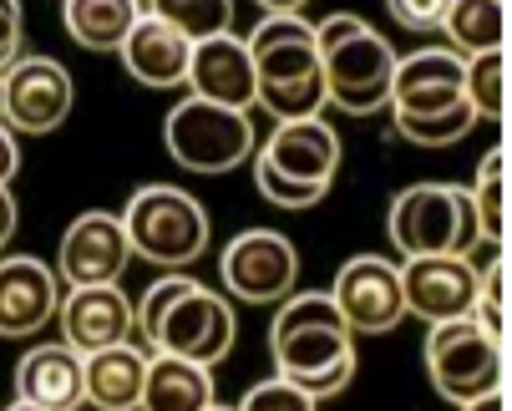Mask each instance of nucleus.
Listing matches in <instances>:
<instances>
[{"label":"nucleus","instance_id":"obj_1","mask_svg":"<svg viewBox=\"0 0 512 411\" xmlns=\"http://www.w3.org/2000/svg\"><path fill=\"white\" fill-rule=\"evenodd\" d=\"M269 356L274 371L310 391V401H325L345 391L360 371L355 361V330L335 310L330 290H289L269 325Z\"/></svg>","mask_w":512,"mask_h":411},{"label":"nucleus","instance_id":"obj_2","mask_svg":"<svg viewBox=\"0 0 512 411\" xmlns=\"http://www.w3.org/2000/svg\"><path fill=\"white\" fill-rule=\"evenodd\" d=\"M244 46L254 56V107H264L274 122L325 112L330 97L320 72V46L305 16H264Z\"/></svg>","mask_w":512,"mask_h":411},{"label":"nucleus","instance_id":"obj_3","mask_svg":"<svg viewBox=\"0 0 512 411\" xmlns=\"http://www.w3.org/2000/svg\"><path fill=\"white\" fill-rule=\"evenodd\" d=\"M315 46H320V72H325L330 107H340L350 117H371V112L386 107L391 72H396V46L376 26H365L350 11H335L315 26Z\"/></svg>","mask_w":512,"mask_h":411},{"label":"nucleus","instance_id":"obj_4","mask_svg":"<svg viewBox=\"0 0 512 411\" xmlns=\"http://www.w3.org/2000/svg\"><path fill=\"white\" fill-rule=\"evenodd\" d=\"M426 376L436 386V396H447L457 406H482L502 396L507 381V346L502 335H492L477 315H457V320H436L426 330Z\"/></svg>","mask_w":512,"mask_h":411},{"label":"nucleus","instance_id":"obj_5","mask_svg":"<svg viewBox=\"0 0 512 411\" xmlns=\"http://www.w3.org/2000/svg\"><path fill=\"white\" fill-rule=\"evenodd\" d=\"M122 229L137 259L163 269H183L208 249V214L203 203L173 183H148L122 203Z\"/></svg>","mask_w":512,"mask_h":411},{"label":"nucleus","instance_id":"obj_6","mask_svg":"<svg viewBox=\"0 0 512 411\" xmlns=\"http://www.w3.org/2000/svg\"><path fill=\"white\" fill-rule=\"evenodd\" d=\"M168 158L188 173H229L254 158V122L244 107L183 97L163 122Z\"/></svg>","mask_w":512,"mask_h":411},{"label":"nucleus","instance_id":"obj_7","mask_svg":"<svg viewBox=\"0 0 512 411\" xmlns=\"http://www.w3.org/2000/svg\"><path fill=\"white\" fill-rule=\"evenodd\" d=\"M386 234L401 259L411 254H462L477 239L472 193L452 183H411L391 198Z\"/></svg>","mask_w":512,"mask_h":411},{"label":"nucleus","instance_id":"obj_8","mask_svg":"<svg viewBox=\"0 0 512 411\" xmlns=\"http://www.w3.org/2000/svg\"><path fill=\"white\" fill-rule=\"evenodd\" d=\"M239 340V320H234V300L218 295V290H203L198 280L163 310L158 320V346L153 351H173V356H188L198 366H218Z\"/></svg>","mask_w":512,"mask_h":411},{"label":"nucleus","instance_id":"obj_9","mask_svg":"<svg viewBox=\"0 0 512 411\" xmlns=\"http://www.w3.org/2000/svg\"><path fill=\"white\" fill-rule=\"evenodd\" d=\"M224 290L244 305H279L289 290L300 285V249L274 229H244L239 239H229L224 259Z\"/></svg>","mask_w":512,"mask_h":411},{"label":"nucleus","instance_id":"obj_10","mask_svg":"<svg viewBox=\"0 0 512 411\" xmlns=\"http://www.w3.org/2000/svg\"><path fill=\"white\" fill-rule=\"evenodd\" d=\"M335 310L355 335H386L406 320V295H401V264L381 254H355L340 264L335 285H330Z\"/></svg>","mask_w":512,"mask_h":411},{"label":"nucleus","instance_id":"obj_11","mask_svg":"<svg viewBox=\"0 0 512 411\" xmlns=\"http://www.w3.org/2000/svg\"><path fill=\"white\" fill-rule=\"evenodd\" d=\"M0 77H6V112H0V122L11 132L46 137L71 117V107H77L71 72L51 56H16Z\"/></svg>","mask_w":512,"mask_h":411},{"label":"nucleus","instance_id":"obj_12","mask_svg":"<svg viewBox=\"0 0 512 411\" xmlns=\"http://www.w3.org/2000/svg\"><path fill=\"white\" fill-rule=\"evenodd\" d=\"M132 264V244L122 229V214L112 209H87L66 224L61 249H56V280L66 290L77 285H112L122 280V269Z\"/></svg>","mask_w":512,"mask_h":411},{"label":"nucleus","instance_id":"obj_13","mask_svg":"<svg viewBox=\"0 0 512 411\" xmlns=\"http://www.w3.org/2000/svg\"><path fill=\"white\" fill-rule=\"evenodd\" d=\"M462 77H467V56H457L452 46H421L411 56H396L391 72V97L386 107L396 117H436L462 107Z\"/></svg>","mask_w":512,"mask_h":411},{"label":"nucleus","instance_id":"obj_14","mask_svg":"<svg viewBox=\"0 0 512 411\" xmlns=\"http://www.w3.org/2000/svg\"><path fill=\"white\" fill-rule=\"evenodd\" d=\"M401 295H406V315H416L426 325L472 315L477 269L462 254H411V259H401Z\"/></svg>","mask_w":512,"mask_h":411},{"label":"nucleus","instance_id":"obj_15","mask_svg":"<svg viewBox=\"0 0 512 411\" xmlns=\"http://www.w3.org/2000/svg\"><path fill=\"white\" fill-rule=\"evenodd\" d=\"M264 168L295 178V183H335L340 168V132L325 117H295V122H274L264 137L259 158Z\"/></svg>","mask_w":512,"mask_h":411},{"label":"nucleus","instance_id":"obj_16","mask_svg":"<svg viewBox=\"0 0 512 411\" xmlns=\"http://www.w3.org/2000/svg\"><path fill=\"white\" fill-rule=\"evenodd\" d=\"M56 325L71 351H102L117 340H132V300L112 285H77L56 300Z\"/></svg>","mask_w":512,"mask_h":411},{"label":"nucleus","instance_id":"obj_17","mask_svg":"<svg viewBox=\"0 0 512 411\" xmlns=\"http://www.w3.org/2000/svg\"><path fill=\"white\" fill-rule=\"evenodd\" d=\"M56 300H61V280L51 264H41L36 254L0 259V335L6 340H26L46 320H56Z\"/></svg>","mask_w":512,"mask_h":411},{"label":"nucleus","instance_id":"obj_18","mask_svg":"<svg viewBox=\"0 0 512 411\" xmlns=\"http://www.w3.org/2000/svg\"><path fill=\"white\" fill-rule=\"evenodd\" d=\"M193 97L203 102H224V107H254V56L244 46V36L234 31H218L208 41H193L188 56V82Z\"/></svg>","mask_w":512,"mask_h":411},{"label":"nucleus","instance_id":"obj_19","mask_svg":"<svg viewBox=\"0 0 512 411\" xmlns=\"http://www.w3.org/2000/svg\"><path fill=\"white\" fill-rule=\"evenodd\" d=\"M87 401L82 386V351H71L66 340L56 346H31L16 361V406L36 411H71Z\"/></svg>","mask_w":512,"mask_h":411},{"label":"nucleus","instance_id":"obj_20","mask_svg":"<svg viewBox=\"0 0 512 411\" xmlns=\"http://www.w3.org/2000/svg\"><path fill=\"white\" fill-rule=\"evenodd\" d=\"M127 77L142 82V87H183L188 82V56H193V41L183 31H173L168 21H158L153 11H142L137 26L127 31V41L117 46Z\"/></svg>","mask_w":512,"mask_h":411},{"label":"nucleus","instance_id":"obj_21","mask_svg":"<svg viewBox=\"0 0 512 411\" xmlns=\"http://www.w3.org/2000/svg\"><path fill=\"white\" fill-rule=\"evenodd\" d=\"M142 381H148V351L132 346V340L82 356V386L92 406H107V411L142 406Z\"/></svg>","mask_w":512,"mask_h":411},{"label":"nucleus","instance_id":"obj_22","mask_svg":"<svg viewBox=\"0 0 512 411\" xmlns=\"http://www.w3.org/2000/svg\"><path fill=\"white\" fill-rule=\"evenodd\" d=\"M213 396V366H198L173 351L148 356V381H142V406L153 411H208Z\"/></svg>","mask_w":512,"mask_h":411},{"label":"nucleus","instance_id":"obj_23","mask_svg":"<svg viewBox=\"0 0 512 411\" xmlns=\"http://www.w3.org/2000/svg\"><path fill=\"white\" fill-rule=\"evenodd\" d=\"M142 16V0H61L71 41L87 51H117Z\"/></svg>","mask_w":512,"mask_h":411},{"label":"nucleus","instance_id":"obj_24","mask_svg":"<svg viewBox=\"0 0 512 411\" xmlns=\"http://www.w3.org/2000/svg\"><path fill=\"white\" fill-rule=\"evenodd\" d=\"M436 31L447 36V46L457 56L502 51V41H507V6H502V0H452Z\"/></svg>","mask_w":512,"mask_h":411},{"label":"nucleus","instance_id":"obj_25","mask_svg":"<svg viewBox=\"0 0 512 411\" xmlns=\"http://www.w3.org/2000/svg\"><path fill=\"white\" fill-rule=\"evenodd\" d=\"M462 97H467V107H472L477 122H502V112H507V56L502 51L467 56Z\"/></svg>","mask_w":512,"mask_h":411},{"label":"nucleus","instance_id":"obj_26","mask_svg":"<svg viewBox=\"0 0 512 411\" xmlns=\"http://www.w3.org/2000/svg\"><path fill=\"white\" fill-rule=\"evenodd\" d=\"M142 11H153L188 41H208L218 31H234V0H142Z\"/></svg>","mask_w":512,"mask_h":411},{"label":"nucleus","instance_id":"obj_27","mask_svg":"<svg viewBox=\"0 0 512 411\" xmlns=\"http://www.w3.org/2000/svg\"><path fill=\"white\" fill-rule=\"evenodd\" d=\"M502 143L482 158V173L477 183L467 188L472 193V219H477V234L487 239H507V173H502Z\"/></svg>","mask_w":512,"mask_h":411},{"label":"nucleus","instance_id":"obj_28","mask_svg":"<svg viewBox=\"0 0 512 411\" xmlns=\"http://www.w3.org/2000/svg\"><path fill=\"white\" fill-rule=\"evenodd\" d=\"M472 127H477V117H472L467 102L452 107V112H436V117H396V132L406 137V143H416V148H452Z\"/></svg>","mask_w":512,"mask_h":411},{"label":"nucleus","instance_id":"obj_29","mask_svg":"<svg viewBox=\"0 0 512 411\" xmlns=\"http://www.w3.org/2000/svg\"><path fill=\"white\" fill-rule=\"evenodd\" d=\"M254 183H259V193L274 203V209H315V203L330 193V183H295V178H284V173H274L264 163H254Z\"/></svg>","mask_w":512,"mask_h":411},{"label":"nucleus","instance_id":"obj_30","mask_svg":"<svg viewBox=\"0 0 512 411\" xmlns=\"http://www.w3.org/2000/svg\"><path fill=\"white\" fill-rule=\"evenodd\" d=\"M244 406L249 411H259V406H284V411H305L310 406V391L305 386H295V381H289V376H269V381H259V386H249L244 391Z\"/></svg>","mask_w":512,"mask_h":411},{"label":"nucleus","instance_id":"obj_31","mask_svg":"<svg viewBox=\"0 0 512 411\" xmlns=\"http://www.w3.org/2000/svg\"><path fill=\"white\" fill-rule=\"evenodd\" d=\"M447 6H452V0H386V11L396 16V26H406V31H416V36H426V31L442 26Z\"/></svg>","mask_w":512,"mask_h":411},{"label":"nucleus","instance_id":"obj_32","mask_svg":"<svg viewBox=\"0 0 512 411\" xmlns=\"http://www.w3.org/2000/svg\"><path fill=\"white\" fill-rule=\"evenodd\" d=\"M26 41V21H21V0H0V72L21 56Z\"/></svg>","mask_w":512,"mask_h":411},{"label":"nucleus","instance_id":"obj_33","mask_svg":"<svg viewBox=\"0 0 512 411\" xmlns=\"http://www.w3.org/2000/svg\"><path fill=\"white\" fill-rule=\"evenodd\" d=\"M16 224H21V209H16V198H11V183H0V249L16 239Z\"/></svg>","mask_w":512,"mask_h":411},{"label":"nucleus","instance_id":"obj_34","mask_svg":"<svg viewBox=\"0 0 512 411\" xmlns=\"http://www.w3.org/2000/svg\"><path fill=\"white\" fill-rule=\"evenodd\" d=\"M16 168H21V148H16V132L0 122V183H11L16 178Z\"/></svg>","mask_w":512,"mask_h":411},{"label":"nucleus","instance_id":"obj_35","mask_svg":"<svg viewBox=\"0 0 512 411\" xmlns=\"http://www.w3.org/2000/svg\"><path fill=\"white\" fill-rule=\"evenodd\" d=\"M254 6H264V16H300L310 0H254Z\"/></svg>","mask_w":512,"mask_h":411},{"label":"nucleus","instance_id":"obj_36","mask_svg":"<svg viewBox=\"0 0 512 411\" xmlns=\"http://www.w3.org/2000/svg\"><path fill=\"white\" fill-rule=\"evenodd\" d=\"M0 112H6V77H0Z\"/></svg>","mask_w":512,"mask_h":411}]
</instances>
